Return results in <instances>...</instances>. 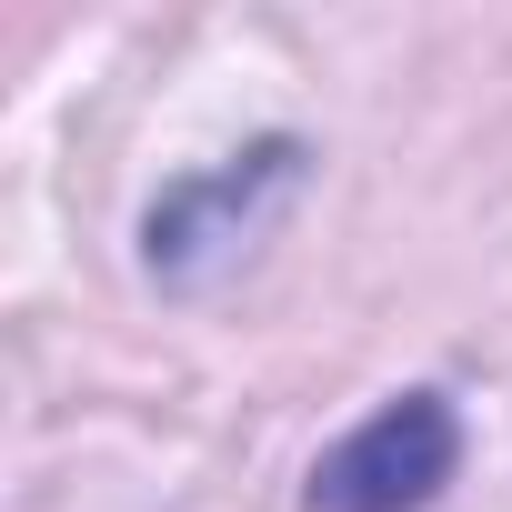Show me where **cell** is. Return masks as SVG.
I'll use <instances>...</instances> for the list:
<instances>
[{"label": "cell", "instance_id": "cell-1", "mask_svg": "<svg viewBox=\"0 0 512 512\" xmlns=\"http://www.w3.org/2000/svg\"><path fill=\"white\" fill-rule=\"evenodd\" d=\"M462 462V412L442 392H392L312 462V512H422Z\"/></svg>", "mask_w": 512, "mask_h": 512}, {"label": "cell", "instance_id": "cell-2", "mask_svg": "<svg viewBox=\"0 0 512 512\" xmlns=\"http://www.w3.org/2000/svg\"><path fill=\"white\" fill-rule=\"evenodd\" d=\"M292 171H302V151H292V141H262L251 161H231V171H211V181H181V191L151 211V272L201 282V262H231L241 231L262 221V201L292 191Z\"/></svg>", "mask_w": 512, "mask_h": 512}]
</instances>
